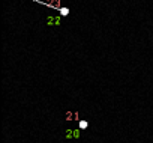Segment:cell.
<instances>
[{"instance_id": "obj_1", "label": "cell", "mask_w": 153, "mask_h": 143, "mask_svg": "<svg viewBox=\"0 0 153 143\" xmlns=\"http://www.w3.org/2000/svg\"><path fill=\"white\" fill-rule=\"evenodd\" d=\"M80 127H81V128H86V127H87V122H81Z\"/></svg>"}]
</instances>
